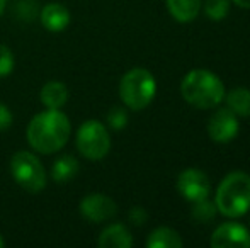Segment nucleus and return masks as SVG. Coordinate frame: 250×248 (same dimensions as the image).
Segmentation results:
<instances>
[{
    "instance_id": "f257e3e1",
    "label": "nucleus",
    "mask_w": 250,
    "mask_h": 248,
    "mask_svg": "<svg viewBox=\"0 0 250 248\" xmlns=\"http://www.w3.org/2000/svg\"><path fill=\"white\" fill-rule=\"evenodd\" d=\"M72 124L60 109H46L31 119L27 126V143L31 148L43 155H51L68 143Z\"/></svg>"
},
{
    "instance_id": "f03ea898",
    "label": "nucleus",
    "mask_w": 250,
    "mask_h": 248,
    "mask_svg": "<svg viewBox=\"0 0 250 248\" xmlns=\"http://www.w3.org/2000/svg\"><path fill=\"white\" fill-rule=\"evenodd\" d=\"M181 94L191 106L199 109L216 107L225 99L221 80L209 70H191L181 83Z\"/></svg>"
},
{
    "instance_id": "7ed1b4c3",
    "label": "nucleus",
    "mask_w": 250,
    "mask_h": 248,
    "mask_svg": "<svg viewBox=\"0 0 250 248\" xmlns=\"http://www.w3.org/2000/svg\"><path fill=\"white\" fill-rule=\"evenodd\" d=\"M216 209L227 218H240L250 209V175L231 172L221 180L214 197Z\"/></svg>"
},
{
    "instance_id": "20e7f679",
    "label": "nucleus",
    "mask_w": 250,
    "mask_h": 248,
    "mask_svg": "<svg viewBox=\"0 0 250 248\" xmlns=\"http://www.w3.org/2000/svg\"><path fill=\"white\" fill-rule=\"evenodd\" d=\"M155 92H157V83L146 68L129 70L119 83V97L125 106L133 111L145 109L153 100Z\"/></svg>"
},
{
    "instance_id": "39448f33",
    "label": "nucleus",
    "mask_w": 250,
    "mask_h": 248,
    "mask_svg": "<svg viewBox=\"0 0 250 248\" xmlns=\"http://www.w3.org/2000/svg\"><path fill=\"white\" fill-rule=\"evenodd\" d=\"M10 173L24 191L38 194L46 187V172L40 158L29 152H17L10 158Z\"/></svg>"
},
{
    "instance_id": "423d86ee",
    "label": "nucleus",
    "mask_w": 250,
    "mask_h": 248,
    "mask_svg": "<svg viewBox=\"0 0 250 248\" xmlns=\"http://www.w3.org/2000/svg\"><path fill=\"white\" fill-rule=\"evenodd\" d=\"M77 148L89 160L104 158L111 148L107 128L99 121H85L77 131Z\"/></svg>"
},
{
    "instance_id": "0eeeda50",
    "label": "nucleus",
    "mask_w": 250,
    "mask_h": 248,
    "mask_svg": "<svg viewBox=\"0 0 250 248\" xmlns=\"http://www.w3.org/2000/svg\"><path fill=\"white\" fill-rule=\"evenodd\" d=\"M118 206L104 194H90L80 201V214L90 223H102L114 218Z\"/></svg>"
},
{
    "instance_id": "6e6552de",
    "label": "nucleus",
    "mask_w": 250,
    "mask_h": 248,
    "mask_svg": "<svg viewBox=\"0 0 250 248\" xmlns=\"http://www.w3.org/2000/svg\"><path fill=\"white\" fill-rule=\"evenodd\" d=\"M177 189L184 199L191 202H198L201 199H206L209 195V180L201 170L188 169L179 175Z\"/></svg>"
},
{
    "instance_id": "1a4fd4ad",
    "label": "nucleus",
    "mask_w": 250,
    "mask_h": 248,
    "mask_svg": "<svg viewBox=\"0 0 250 248\" xmlns=\"http://www.w3.org/2000/svg\"><path fill=\"white\" fill-rule=\"evenodd\" d=\"M237 114L230 109H220L211 116L208 124V134L216 143H228L237 136L238 133V119Z\"/></svg>"
},
{
    "instance_id": "9d476101",
    "label": "nucleus",
    "mask_w": 250,
    "mask_h": 248,
    "mask_svg": "<svg viewBox=\"0 0 250 248\" xmlns=\"http://www.w3.org/2000/svg\"><path fill=\"white\" fill-rule=\"evenodd\" d=\"M211 247L214 248H249L250 235L242 225L225 223L214 229L211 236Z\"/></svg>"
},
{
    "instance_id": "9b49d317",
    "label": "nucleus",
    "mask_w": 250,
    "mask_h": 248,
    "mask_svg": "<svg viewBox=\"0 0 250 248\" xmlns=\"http://www.w3.org/2000/svg\"><path fill=\"white\" fill-rule=\"evenodd\" d=\"M41 24L50 33H62L70 24V10L62 3H48L41 10Z\"/></svg>"
},
{
    "instance_id": "f8f14e48",
    "label": "nucleus",
    "mask_w": 250,
    "mask_h": 248,
    "mask_svg": "<svg viewBox=\"0 0 250 248\" xmlns=\"http://www.w3.org/2000/svg\"><path fill=\"white\" fill-rule=\"evenodd\" d=\"M97 243L101 248H129L133 238L123 225H111L101 233Z\"/></svg>"
},
{
    "instance_id": "ddd939ff",
    "label": "nucleus",
    "mask_w": 250,
    "mask_h": 248,
    "mask_svg": "<svg viewBox=\"0 0 250 248\" xmlns=\"http://www.w3.org/2000/svg\"><path fill=\"white\" fill-rule=\"evenodd\" d=\"M41 102L48 107V109H60L66 104L68 100V89L63 82H48L41 89Z\"/></svg>"
},
{
    "instance_id": "4468645a",
    "label": "nucleus",
    "mask_w": 250,
    "mask_h": 248,
    "mask_svg": "<svg viewBox=\"0 0 250 248\" xmlns=\"http://www.w3.org/2000/svg\"><path fill=\"white\" fill-rule=\"evenodd\" d=\"M167 9L175 20L191 22L198 17L201 10V0H167Z\"/></svg>"
},
{
    "instance_id": "2eb2a0df",
    "label": "nucleus",
    "mask_w": 250,
    "mask_h": 248,
    "mask_svg": "<svg viewBox=\"0 0 250 248\" xmlns=\"http://www.w3.org/2000/svg\"><path fill=\"white\" fill-rule=\"evenodd\" d=\"M79 172V162H77L75 156L63 155L53 163L51 169V177L55 182L58 184H66L73 179Z\"/></svg>"
},
{
    "instance_id": "dca6fc26",
    "label": "nucleus",
    "mask_w": 250,
    "mask_h": 248,
    "mask_svg": "<svg viewBox=\"0 0 250 248\" xmlns=\"http://www.w3.org/2000/svg\"><path fill=\"white\" fill-rule=\"evenodd\" d=\"M148 248H181L182 240L177 231L170 228H157L151 231L146 242Z\"/></svg>"
},
{
    "instance_id": "f3484780",
    "label": "nucleus",
    "mask_w": 250,
    "mask_h": 248,
    "mask_svg": "<svg viewBox=\"0 0 250 248\" xmlns=\"http://www.w3.org/2000/svg\"><path fill=\"white\" fill-rule=\"evenodd\" d=\"M227 104L228 109L233 114L240 117H249L250 116V90L238 87L233 89L231 92H228L227 95Z\"/></svg>"
},
{
    "instance_id": "a211bd4d",
    "label": "nucleus",
    "mask_w": 250,
    "mask_h": 248,
    "mask_svg": "<svg viewBox=\"0 0 250 248\" xmlns=\"http://www.w3.org/2000/svg\"><path fill=\"white\" fill-rule=\"evenodd\" d=\"M214 212H216V204H213L211 201L206 199H201V201L194 202V208H192V218L199 223H208L214 218Z\"/></svg>"
},
{
    "instance_id": "6ab92c4d",
    "label": "nucleus",
    "mask_w": 250,
    "mask_h": 248,
    "mask_svg": "<svg viewBox=\"0 0 250 248\" xmlns=\"http://www.w3.org/2000/svg\"><path fill=\"white\" fill-rule=\"evenodd\" d=\"M230 3L228 0H206L204 3V12L211 20H221L227 17Z\"/></svg>"
},
{
    "instance_id": "aec40b11",
    "label": "nucleus",
    "mask_w": 250,
    "mask_h": 248,
    "mask_svg": "<svg viewBox=\"0 0 250 248\" xmlns=\"http://www.w3.org/2000/svg\"><path fill=\"white\" fill-rule=\"evenodd\" d=\"M21 20H33L38 16V5L36 0H21L17 7L14 9Z\"/></svg>"
},
{
    "instance_id": "412c9836",
    "label": "nucleus",
    "mask_w": 250,
    "mask_h": 248,
    "mask_svg": "<svg viewBox=\"0 0 250 248\" xmlns=\"http://www.w3.org/2000/svg\"><path fill=\"white\" fill-rule=\"evenodd\" d=\"M107 123L112 129H123L128 123V114L121 107H112L107 114Z\"/></svg>"
},
{
    "instance_id": "4be33fe9",
    "label": "nucleus",
    "mask_w": 250,
    "mask_h": 248,
    "mask_svg": "<svg viewBox=\"0 0 250 248\" xmlns=\"http://www.w3.org/2000/svg\"><path fill=\"white\" fill-rule=\"evenodd\" d=\"M14 70V55L7 46L0 44V76L10 75Z\"/></svg>"
},
{
    "instance_id": "5701e85b",
    "label": "nucleus",
    "mask_w": 250,
    "mask_h": 248,
    "mask_svg": "<svg viewBox=\"0 0 250 248\" xmlns=\"http://www.w3.org/2000/svg\"><path fill=\"white\" fill-rule=\"evenodd\" d=\"M12 124V113L7 106L0 104V133L2 131H7Z\"/></svg>"
},
{
    "instance_id": "b1692460",
    "label": "nucleus",
    "mask_w": 250,
    "mask_h": 248,
    "mask_svg": "<svg viewBox=\"0 0 250 248\" xmlns=\"http://www.w3.org/2000/svg\"><path fill=\"white\" fill-rule=\"evenodd\" d=\"M129 219H131V223H135V225H143V223L146 221V212L143 211L142 208H133L131 211H129Z\"/></svg>"
},
{
    "instance_id": "393cba45",
    "label": "nucleus",
    "mask_w": 250,
    "mask_h": 248,
    "mask_svg": "<svg viewBox=\"0 0 250 248\" xmlns=\"http://www.w3.org/2000/svg\"><path fill=\"white\" fill-rule=\"evenodd\" d=\"M233 3H237L238 7H244V9H250V0H233Z\"/></svg>"
},
{
    "instance_id": "a878e982",
    "label": "nucleus",
    "mask_w": 250,
    "mask_h": 248,
    "mask_svg": "<svg viewBox=\"0 0 250 248\" xmlns=\"http://www.w3.org/2000/svg\"><path fill=\"white\" fill-rule=\"evenodd\" d=\"M5 2H7V0H0V16H2L3 9H5Z\"/></svg>"
},
{
    "instance_id": "bb28decb",
    "label": "nucleus",
    "mask_w": 250,
    "mask_h": 248,
    "mask_svg": "<svg viewBox=\"0 0 250 248\" xmlns=\"http://www.w3.org/2000/svg\"><path fill=\"white\" fill-rule=\"evenodd\" d=\"M5 247V240L2 238V235H0V248H3Z\"/></svg>"
}]
</instances>
